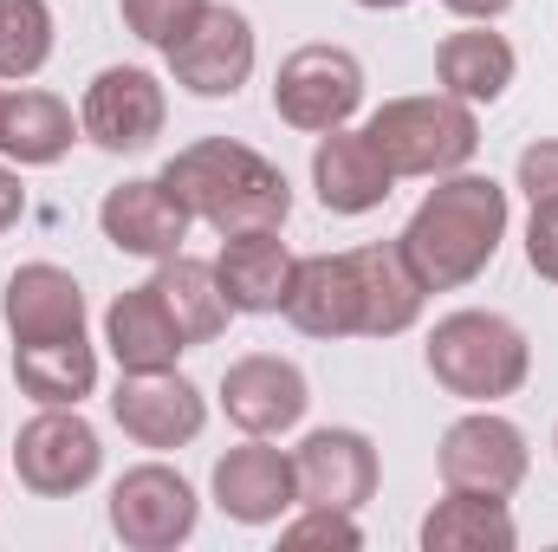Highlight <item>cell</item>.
I'll return each instance as SVG.
<instances>
[{
  "instance_id": "1",
  "label": "cell",
  "mask_w": 558,
  "mask_h": 552,
  "mask_svg": "<svg viewBox=\"0 0 558 552\" xmlns=\"http://www.w3.org/2000/svg\"><path fill=\"white\" fill-rule=\"evenodd\" d=\"M500 235H507V189L494 176L454 169L422 195V208L397 235V248L410 254V267L428 292H454V286L487 274V261L500 254Z\"/></svg>"
},
{
  "instance_id": "2",
  "label": "cell",
  "mask_w": 558,
  "mask_h": 552,
  "mask_svg": "<svg viewBox=\"0 0 558 552\" xmlns=\"http://www.w3.org/2000/svg\"><path fill=\"white\" fill-rule=\"evenodd\" d=\"M162 189L189 208V221H208L221 241L254 235V228H286L292 189L260 149L234 137H202L162 163Z\"/></svg>"
},
{
  "instance_id": "3",
  "label": "cell",
  "mask_w": 558,
  "mask_h": 552,
  "mask_svg": "<svg viewBox=\"0 0 558 552\" xmlns=\"http://www.w3.org/2000/svg\"><path fill=\"white\" fill-rule=\"evenodd\" d=\"M428 371L461 404H500L526 384L533 351H526V332L500 312H448L428 332Z\"/></svg>"
},
{
  "instance_id": "4",
  "label": "cell",
  "mask_w": 558,
  "mask_h": 552,
  "mask_svg": "<svg viewBox=\"0 0 558 552\" xmlns=\"http://www.w3.org/2000/svg\"><path fill=\"white\" fill-rule=\"evenodd\" d=\"M364 137L377 143L390 176H454L481 149V124H474V105L435 92V98H390L364 124Z\"/></svg>"
},
{
  "instance_id": "5",
  "label": "cell",
  "mask_w": 558,
  "mask_h": 552,
  "mask_svg": "<svg viewBox=\"0 0 558 552\" xmlns=\"http://www.w3.org/2000/svg\"><path fill=\"white\" fill-rule=\"evenodd\" d=\"M357 105H364V65L344 46H299L274 79V111L312 137L344 131Z\"/></svg>"
},
{
  "instance_id": "6",
  "label": "cell",
  "mask_w": 558,
  "mask_h": 552,
  "mask_svg": "<svg viewBox=\"0 0 558 552\" xmlns=\"http://www.w3.org/2000/svg\"><path fill=\"white\" fill-rule=\"evenodd\" d=\"M98 461H105L98 429L78 410H52V404H46L33 422H20V435H13V468H20V481H26L33 494H46V501H65V494H78V488H92V481H98Z\"/></svg>"
},
{
  "instance_id": "7",
  "label": "cell",
  "mask_w": 558,
  "mask_h": 552,
  "mask_svg": "<svg viewBox=\"0 0 558 552\" xmlns=\"http://www.w3.org/2000/svg\"><path fill=\"white\" fill-rule=\"evenodd\" d=\"M111 533L137 552L182 547V540L195 533V488H189L175 468L143 461V468H131V475L111 488Z\"/></svg>"
},
{
  "instance_id": "8",
  "label": "cell",
  "mask_w": 558,
  "mask_h": 552,
  "mask_svg": "<svg viewBox=\"0 0 558 552\" xmlns=\"http://www.w3.org/2000/svg\"><path fill=\"white\" fill-rule=\"evenodd\" d=\"M169 72L195 98H234L247 85V72H254V26H247V13L202 7V20L169 46Z\"/></svg>"
},
{
  "instance_id": "9",
  "label": "cell",
  "mask_w": 558,
  "mask_h": 552,
  "mask_svg": "<svg viewBox=\"0 0 558 552\" xmlns=\"http://www.w3.org/2000/svg\"><path fill=\"white\" fill-rule=\"evenodd\" d=\"M441 481L448 488H468V494H513L526 481V435L507 422V416L481 410L461 416L448 435H441Z\"/></svg>"
},
{
  "instance_id": "10",
  "label": "cell",
  "mask_w": 558,
  "mask_h": 552,
  "mask_svg": "<svg viewBox=\"0 0 558 552\" xmlns=\"http://www.w3.org/2000/svg\"><path fill=\"white\" fill-rule=\"evenodd\" d=\"M111 416H118V429H124L137 448H182V442L202 435L208 404H202V391H195L189 377H175V371H124V384H118V397H111Z\"/></svg>"
},
{
  "instance_id": "11",
  "label": "cell",
  "mask_w": 558,
  "mask_h": 552,
  "mask_svg": "<svg viewBox=\"0 0 558 552\" xmlns=\"http://www.w3.org/2000/svg\"><path fill=\"white\" fill-rule=\"evenodd\" d=\"M162 118H169V98H162V85L143 72V65H111V72H98L92 85H85V111H78V124H85V137L105 143V149H149V143L162 137Z\"/></svg>"
},
{
  "instance_id": "12",
  "label": "cell",
  "mask_w": 558,
  "mask_h": 552,
  "mask_svg": "<svg viewBox=\"0 0 558 552\" xmlns=\"http://www.w3.org/2000/svg\"><path fill=\"white\" fill-rule=\"evenodd\" d=\"M292 475H299V507L357 514L377 494V448L357 429H312L292 455Z\"/></svg>"
},
{
  "instance_id": "13",
  "label": "cell",
  "mask_w": 558,
  "mask_h": 552,
  "mask_svg": "<svg viewBox=\"0 0 558 552\" xmlns=\"http://www.w3.org/2000/svg\"><path fill=\"white\" fill-rule=\"evenodd\" d=\"M215 501H221V514L241 520V527H267V520H279L286 507H299L292 455L267 448V435L228 448V455L215 461Z\"/></svg>"
},
{
  "instance_id": "14",
  "label": "cell",
  "mask_w": 558,
  "mask_h": 552,
  "mask_svg": "<svg viewBox=\"0 0 558 552\" xmlns=\"http://www.w3.org/2000/svg\"><path fill=\"white\" fill-rule=\"evenodd\" d=\"M98 221H105V241L118 248V254H137V261H169V254H182V241H189V208L162 189V176L149 182H118L111 195H105V208H98Z\"/></svg>"
},
{
  "instance_id": "15",
  "label": "cell",
  "mask_w": 558,
  "mask_h": 552,
  "mask_svg": "<svg viewBox=\"0 0 558 552\" xmlns=\"http://www.w3.org/2000/svg\"><path fill=\"white\" fill-rule=\"evenodd\" d=\"M351 274H357V338H397L422 319V286L410 254L397 241H371L351 248Z\"/></svg>"
},
{
  "instance_id": "16",
  "label": "cell",
  "mask_w": 558,
  "mask_h": 552,
  "mask_svg": "<svg viewBox=\"0 0 558 552\" xmlns=\"http://www.w3.org/2000/svg\"><path fill=\"white\" fill-rule=\"evenodd\" d=\"M312 404V391H305V377H299V364H286V358H241V364H228V377H221V410L234 429H247V435H279V429H292L299 416Z\"/></svg>"
},
{
  "instance_id": "17",
  "label": "cell",
  "mask_w": 558,
  "mask_h": 552,
  "mask_svg": "<svg viewBox=\"0 0 558 552\" xmlns=\"http://www.w3.org/2000/svg\"><path fill=\"white\" fill-rule=\"evenodd\" d=\"M390 163L377 156V143L364 131H325V143L312 149V189L331 215H371L390 202Z\"/></svg>"
},
{
  "instance_id": "18",
  "label": "cell",
  "mask_w": 558,
  "mask_h": 552,
  "mask_svg": "<svg viewBox=\"0 0 558 552\" xmlns=\"http://www.w3.org/2000/svg\"><path fill=\"white\" fill-rule=\"evenodd\" d=\"M7 332L13 345H52L85 332V292L78 279L52 261H33L7 279Z\"/></svg>"
},
{
  "instance_id": "19",
  "label": "cell",
  "mask_w": 558,
  "mask_h": 552,
  "mask_svg": "<svg viewBox=\"0 0 558 552\" xmlns=\"http://www.w3.org/2000/svg\"><path fill=\"white\" fill-rule=\"evenodd\" d=\"M105 345H111L118 371H175V358L189 351L182 325L169 319V305H162V292H156L149 279L111 299V312H105Z\"/></svg>"
},
{
  "instance_id": "20",
  "label": "cell",
  "mask_w": 558,
  "mask_h": 552,
  "mask_svg": "<svg viewBox=\"0 0 558 552\" xmlns=\"http://www.w3.org/2000/svg\"><path fill=\"white\" fill-rule=\"evenodd\" d=\"M279 312L305 338H357V274H351V254H312V261H299Z\"/></svg>"
},
{
  "instance_id": "21",
  "label": "cell",
  "mask_w": 558,
  "mask_h": 552,
  "mask_svg": "<svg viewBox=\"0 0 558 552\" xmlns=\"http://www.w3.org/2000/svg\"><path fill=\"white\" fill-rule=\"evenodd\" d=\"M292 254L279 241V228H254V235H228L221 241V292L234 312H279L286 305V286H292Z\"/></svg>"
},
{
  "instance_id": "22",
  "label": "cell",
  "mask_w": 558,
  "mask_h": 552,
  "mask_svg": "<svg viewBox=\"0 0 558 552\" xmlns=\"http://www.w3.org/2000/svg\"><path fill=\"white\" fill-rule=\"evenodd\" d=\"M13 377L33 404L52 410H78V397H92L98 384V351L92 338H52V345H13Z\"/></svg>"
},
{
  "instance_id": "23",
  "label": "cell",
  "mask_w": 558,
  "mask_h": 552,
  "mask_svg": "<svg viewBox=\"0 0 558 552\" xmlns=\"http://www.w3.org/2000/svg\"><path fill=\"white\" fill-rule=\"evenodd\" d=\"M513 514L500 494H468V488H448V501L428 507L422 520V547L428 552H513Z\"/></svg>"
},
{
  "instance_id": "24",
  "label": "cell",
  "mask_w": 558,
  "mask_h": 552,
  "mask_svg": "<svg viewBox=\"0 0 558 552\" xmlns=\"http://www.w3.org/2000/svg\"><path fill=\"white\" fill-rule=\"evenodd\" d=\"M435 72H441L448 98H461V105H494V98L513 85V46H507L500 33H487V20H481V26L448 33V39L435 46Z\"/></svg>"
},
{
  "instance_id": "25",
  "label": "cell",
  "mask_w": 558,
  "mask_h": 552,
  "mask_svg": "<svg viewBox=\"0 0 558 552\" xmlns=\"http://www.w3.org/2000/svg\"><path fill=\"white\" fill-rule=\"evenodd\" d=\"M149 286L162 292V305H169V319L182 325V338H189V345L221 338V332H228V319H234V305H228V292H221V274H215L208 261L169 254V261L156 267Z\"/></svg>"
},
{
  "instance_id": "26",
  "label": "cell",
  "mask_w": 558,
  "mask_h": 552,
  "mask_svg": "<svg viewBox=\"0 0 558 552\" xmlns=\"http://www.w3.org/2000/svg\"><path fill=\"white\" fill-rule=\"evenodd\" d=\"M0 149L20 169H46L72 149V111L52 92H7L0 105Z\"/></svg>"
},
{
  "instance_id": "27",
  "label": "cell",
  "mask_w": 558,
  "mask_h": 552,
  "mask_svg": "<svg viewBox=\"0 0 558 552\" xmlns=\"http://www.w3.org/2000/svg\"><path fill=\"white\" fill-rule=\"evenodd\" d=\"M52 59V7L0 0V79H33Z\"/></svg>"
},
{
  "instance_id": "28",
  "label": "cell",
  "mask_w": 558,
  "mask_h": 552,
  "mask_svg": "<svg viewBox=\"0 0 558 552\" xmlns=\"http://www.w3.org/2000/svg\"><path fill=\"white\" fill-rule=\"evenodd\" d=\"M202 7H208V0H124V26L137 33L143 46H162V52H169V46L202 20Z\"/></svg>"
},
{
  "instance_id": "29",
  "label": "cell",
  "mask_w": 558,
  "mask_h": 552,
  "mask_svg": "<svg viewBox=\"0 0 558 552\" xmlns=\"http://www.w3.org/2000/svg\"><path fill=\"white\" fill-rule=\"evenodd\" d=\"M279 540H286V547H344V552L364 547V533H357V520H351L344 507H305Z\"/></svg>"
},
{
  "instance_id": "30",
  "label": "cell",
  "mask_w": 558,
  "mask_h": 552,
  "mask_svg": "<svg viewBox=\"0 0 558 552\" xmlns=\"http://www.w3.org/2000/svg\"><path fill=\"white\" fill-rule=\"evenodd\" d=\"M520 189H526L533 215H558V143L520 149Z\"/></svg>"
},
{
  "instance_id": "31",
  "label": "cell",
  "mask_w": 558,
  "mask_h": 552,
  "mask_svg": "<svg viewBox=\"0 0 558 552\" xmlns=\"http://www.w3.org/2000/svg\"><path fill=\"white\" fill-rule=\"evenodd\" d=\"M526 261L539 279H558V215H533L526 228Z\"/></svg>"
},
{
  "instance_id": "32",
  "label": "cell",
  "mask_w": 558,
  "mask_h": 552,
  "mask_svg": "<svg viewBox=\"0 0 558 552\" xmlns=\"http://www.w3.org/2000/svg\"><path fill=\"white\" fill-rule=\"evenodd\" d=\"M20 215H26V189H20V176H13V169L0 163V235H7V228H13Z\"/></svg>"
},
{
  "instance_id": "33",
  "label": "cell",
  "mask_w": 558,
  "mask_h": 552,
  "mask_svg": "<svg viewBox=\"0 0 558 552\" xmlns=\"http://www.w3.org/2000/svg\"><path fill=\"white\" fill-rule=\"evenodd\" d=\"M448 13H461V20H500L513 0H441Z\"/></svg>"
},
{
  "instance_id": "34",
  "label": "cell",
  "mask_w": 558,
  "mask_h": 552,
  "mask_svg": "<svg viewBox=\"0 0 558 552\" xmlns=\"http://www.w3.org/2000/svg\"><path fill=\"white\" fill-rule=\"evenodd\" d=\"M357 7H371V13H397V7H410V0H357Z\"/></svg>"
},
{
  "instance_id": "35",
  "label": "cell",
  "mask_w": 558,
  "mask_h": 552,
  "mask_svg": "<svg viewBox=\"0 0 558 552\" xmlns=\"http://www.w3.org/2000/svg\"><path fill=\"white\" fill-rule=\"evenodd\" d=\"M0 105H7V92H0Z\"/></svg>"
}]
</instances>
